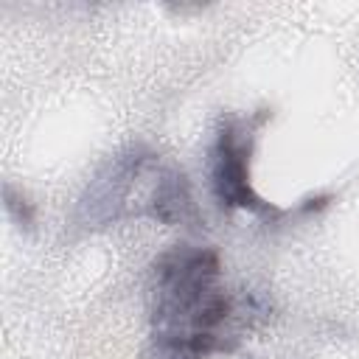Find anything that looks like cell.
I'll list each match as a JSON object with an SVG mask.
<instances>
[{
    "instance_id": "6da1fadb",
    "label": "cell",
    "mask_w": 359,
    "mask_h": 359,
    "mask_svg": "<svg viewBox=\"0 0 359 359\" xmlns=\"http://www.w3.org/2000/svg\"><path fill=\"white\" fill-rule=\"evenodd\" d=\"M247 154H250V135L236 123H224L213 149V191L222 205L227 208H247L255 213H278V208L266 205L252 188L247 174Z\"/></svg>"
},
{
    "instance_id": "7a4b0ae2",
    "label": "cell",
    "mask_w": 359,
    "mask_h": 359,
    "mask_svg": "<svg viewBox=\"0 0 359 359\" xmlns=\"http://www.w3.org/2000/svg\"><path fill=\"white\" fill-rule=\"evenodd\" d=\"M151 216H157L168 224L185 222L194 216V202H191V191H188L182 171L165 168L157 177V185L151 191Z\"/></svg>"
}]
</instances>
